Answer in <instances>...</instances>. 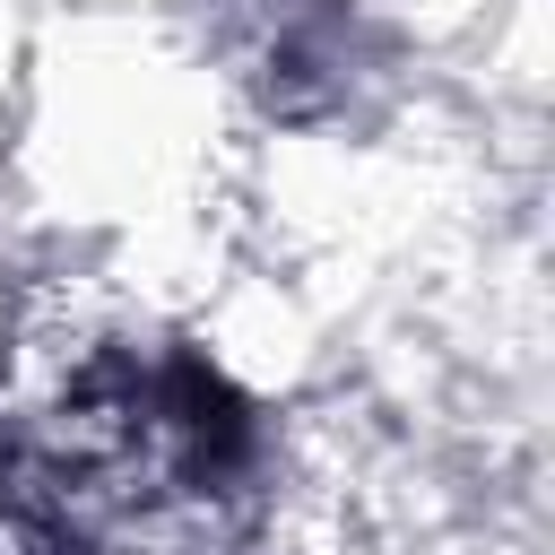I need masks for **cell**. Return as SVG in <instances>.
Returning <instances> with one entry per match:
<instances>
[{
  "label": "cell",
  "instance_id": "obj_1",
  "mask_svg": "<svg viewBox=\"0 0 555 555\" xmlns=\"http://www.w3.org/2000/svg\"><path fill=\"white\" fill-rule=\"evenodd\" d=\"M251 416L199 356H104L0 434V555H225Z\"/></svg>",
  "mask_w": 555,
  "mask_h": 555
}]
</instances>
